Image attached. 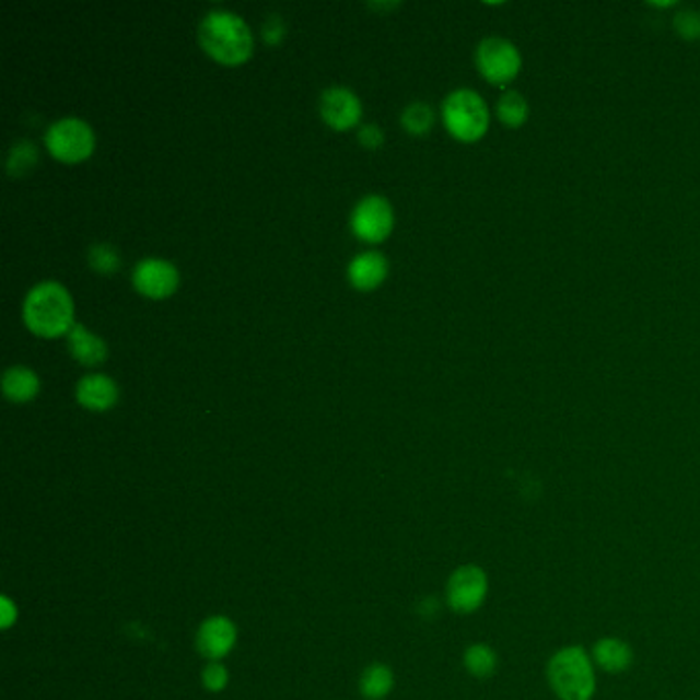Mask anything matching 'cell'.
<instances>
[{"label": "cell", "mask_w": 700, "mask_h": 700, "mask_svg": "<svg viewBox=\"0 0 700 700\" xmlns=\"http://www.w3.org/2000/svg\"><path fill=\"white\" fill-rule=\"evenodd\" d=\"M201 50L224 67H241L253 56L255 39L245 19L233 11H210L198 27Z\"/></svg>", "instance_id": "6da1fadb"}, {"label": "cell", "mask_w": 700, "mask_h": 700, "mask_svg": "<svg viewBox=\"0 0 700 700\" xmlns=\"http://www.w3.org/2000/svg\"><path fill=\"white\" fill-rule=\"evenodd\" d=\"M23 323L37 337L56 339L74 327V302L65 285L54 280L35 284L23 302Z\"/></svg>", "instance_id": "7a4b0ae2"}, {"label": "cell", "mask_w": 700, "mask_h": 700, "mask_svg": "<svg viewBox=\"0 0 700 700\" xmlns=\"http://www.w3.org/2000/svg\"><path fill=\"white\" fill-rule=\"evenodd\" d=\"M547 684L557 700H592L598 690V669L582 645H563L547 662Z\"/></svg>", "instance_id": "3957f363"}, {"label": "cell", "mask_w": 700, "mask_h": 700, "mask_svg": "<svg viewBox=\"0 0 700 700\" xmlns=\"http://www.w3.org/2000/svg\"><path fill=\"white\" fill-rule=\"evenodd\" d=\"M442 121L454 140L472 144L483 138L491 114L483 97L472 89L452 91L442 105Z\"/></svg>", "instance_id": "277c9868"}, {"label": "cell", "mask_w": 700, "mask_h": 700, "mask_svg": "<svg viewBox=\"0 0 700 700\" xmlns=\"http://www.w3.org/2000/svg\"><path fill=\"white\" fill-rule=\"evenodd\" d=\"M46 149L60 163H83L95 149V133L91 126L79 117H62L54 121L44 136Z\"/></svg>", "instance_id": "5b68a950"}, {"label": "cell", "mask_w": 700, "mask_h": 700, "mask_svg": "<svg viewBox=\"0 0 700 700\" xmlns=\"http://www.w3.org/2000/svg\"><path fill=\"white\" fill-rule=\"evenodd\" d=\"M475 67L485 81L493 86L514 83L522 70V54L505 37H485L475 51Z\"/></svg>", "instance_id": "8992f818"}, {"label": "cell", "mask_w": 700, "mask_h": 700, "mask_svg": "<svg viewBox=\"0 0 700 700\" xmlns=\"http://www.w3.org/2000/svg\"><path fill=\"white\" fill-rule=\"evenodd\" d=\"M489 594V578L483 568L467 563L452 571L446 584V604L452 612L467 617L477 612Z\"/></svg>", "instance_id": "52a82bcc"}, {"label": "cell", "mask_w": 700, "mask_h": 700, "mask_svg": "<svg viewBox=\"0 0 700 700\" xmlns=\"http://www.w3.org/2000/svg\"><path fill=\"white\" fill-rule=\"evenodd\" d=\"M350 224L351 231L360 241L370 245L383 243L395 226L393 206L383 196H366L351 210Z\"/></svg>", "instance_id": "ba28073f"}, {"label": "cell", "mask_w": 700, "mask_h": 700, "mask_svg": "<svg viewBox=\"0 0 700 700\" xmlns=\"http://www.w3.org/2000/svg\"><path fill=\"white\" fill-rule=\"evenodd\" d=\"M132 284L138 294L151 301H165L179 288V271L167 259L147 257L133 266Z\"/></svg>", "instance_id": "9c48e42d"}, {"label": "cell", "mask_w": 700, "mask_h": 700, "mask_svg": "<svg viewBox=\"0 0 700 700\" xmlns=\"http://www.w3.org/2000/svg\"><path fill=\"white\" fill-rule=\"evenodd\" d=\"M318 107H320L323 121L337 132L355 128L362 119V101L346 86H331L323 91Z\"/></svg>", "instance_id": "30bf717a"}, {"label": "cell", "mask_w": 700, "mask_h": 700, "mask_svg": "<svg viewBox=\"0 0 700 700\" xmlns=\"http://www.w3.org/2000/svg\"><path fill=\"white\" fill-rule=\"evenodd\" d=\"M236 643V627L229 617L206 618L196 634V648L201 657L218 662L222 657H226L233 651Z\"/></svg>", "instance_id": "8fae6325"}, {"label": "cell", "mask_w": 700, "mask_h": 700, "mask_svg": "<svg viewBox=\"0 0 700 700\" xmlns=\"http://www.w3.org/2000/svg\"><path fill=\"white\" fill-rule=\"evenodd\" d=\"M590 655L596 669L612 676L629 672L634 662L633 645L620 637H602L592 645Z\"/></svg>", "instance_id": "7c38bea8"}, {"label": "cell", "mask_w": 700, "mask_h": 700, "mask_svg": "<svg viewBox=\"0 0 700 700\" xmlns=\"http://www.w3.org/2000/svg\"><path fill=\"white\" fill-rule=\"evenodd\" d=\"M117 399H119V388L116 381L109 378L107 374H89L77 384V400L89 411H95V413L109 411Z\"/></svg>", "instance_id": "4fadbf2b"}, {"label": "cell", "mask_w": 700, "mask_h": 700, "mask_svg": "<svg viewBox=\"0 0 700 700\" xmlns=\"http://www.w3.org/2000/svg\"><path fill=\"white\" fill-rule=\"evenodd\" d=\"M388 276V261L378 250H364L355 255L348 266V280L360 292H370L383 284Z\"/></svg>", "instance_id": "5bb4252c"}, {"label": "cell", "mask_w": 700, "mask_h": 700, "mask_svg": "<svg viewBox=\"0 0 700 700\" xmlns=\"http://www.w3.org/2000/svg\"><path fill=\"white\" fill-rule=\"evenodd\" d=\"M68 351L81 366H101L107 360V343L91 334L81 323H74V327L68 334Z\"/></svg>", "instance_id": "9a60e30c"}, {"label": "cell", "mask_w": 700, "mask_h": 700, "mask_svg": "<svg viewBox=\"0 0 700 700\" xmlns=\"http://www.w3.org/2000/svg\"><path fill=\"white\" fill-rule=\"evenodd\" d=\"M39 376L32 368L11 366L2 376V393L13 402H30L39 393Z\"/></svg>", "instance_id": "2e32d148"}, {"label": "cell", "mask_w": 700, "mask_h": 700, "mask_svg": "<svg viewBox=\"0 0 700 700\" xmlns=\"http://www.w3.org/2000/svg\"><path fill=\"white\" fill-rule=\"evenodd\" d=\"M463 664L465 669L472 678L477 680H487L491 678L498 667H500V657H498V651L493 650L491 645L487 643H472L465 650L463 655Z\"/></svg>", "instance_id": "e0dca14e"}, {"label": "cell", "mask_w": 700, "mask_h": 700, "mask_svg": "<svg viewBox=\"0 0 700 700\" xmlns=\"http://www.w3.org/2000/svg\"><path fill=\"white\" fill-rule=\"evenodd\" d=\"M495 116L510 130L522 128L530 117V105L517 91H505L495 105Z\"/></svg>", "instance_id": "ac0fdd59"}, {"label": "cell", "mask_w": 700, "mask_h": 700, "mask_svg": "<svg viewBox=\"0 0 700 700\" xmlns=\"http://www.w3.org/2000/svg\"><path fill=\"white\" fill-rule=\"evenodd\" d=\"M395 686V674L388 666L372 664L360 678V692L370 700H383Z\"/></svg>", "instance_id": "d6986e66"}, {"label": "cell", "mask_w": 700, "mask_h": 700, "mask_svg": "<svg viewBox=\"0 0 700 700\" xmlns=\"http://www.w3.org/2000/svg\"><path fill=\"white\" fill-rule=\"evenodd\" d=\"M435 114L434 109L423 103V101H416L411 105H407L400 114V124L402 128L413 136H425L434 128Z\"/></svg>", "instance_id": "ffe728a7"}, {"label": "cell", "mask_w": 700, "mask_h": 700, "mask_svg": "<svg viewBox=\"0 0 700 700\" xmlns=\"http://www.w3.org/2000/svg\"><path fill=\"white\" fill-rule=\"evenodd\" d=\"M86 261L93 271H97L101 276H109L121 267V255L109 243H95L86 253Z\"/></svg>", "instance_id": "44dd1931"}, {"label": "cell", "mask_w": 700, "mask_h": 700, "mask_svg": "<svg viewBox=\"0 0 700 700\" xmlns=\"http://www.w3.org/2000/svg\"><path fill=\"white\" fill-rule=\"evenodd\" d=\"M37 163V149L30 140H19L13 144V149L9 152L7 159V171L13 177H21L25 173H30Z\"/></svg>", "instance_id": "7402d4cb"}, {"label": "cell", "mask_w": 700, "mask_h": 700, "mask_svg": "<svg viewBox=\"0 0 700 700\" xmlns=\"http://www.w3.org/2000/svg\"><path fill=\"white\" fill-rule=\"evenodd\" d=\"M674 32L686 42H699L700 39V13L695 9H682L674 18Z\"/></svg>", "instance_id": "603a6c76"}, {"label": "cell", "mask_w": 700, "mask_h": 700, "mask_svg": "<svg viewBox=\"0 0 700 700\" xmlns=\"http://www.w3.org/2000/svg\"><path fill=\"white\" fill-rule=\"evenodd\" d=\"M201 684L210 692H220L229 686V669L220 662H210L201 672Z\"/></svg>", "instance_id": "cb8c5ba5"}, {"label": "cell", "mask_w": 700, "mask_h": 700, "mask_svg": "<svg viewBox=\"0 0 700 700\" xmlns=\"http://www.w3.org/2000/svg\"><path fill=\"white\" fill-rule=\"evenodd\" d=\"M285 35L284 19L280 15H269L264 23V39L269 46H278Z\"/></svg>", "instance_id": "d4e9b609"}, {"label": "cell", "mask_w": 700, "mask_h": 700, "mask_svg": "<svg viewBox=\"0 0 700 700\" xmlns=\"http://www.w3.org/2000/svg\"><path fill=\"white\" fill-rule=\"evenodd\" d=\"M358 140H360V144H362L364 149H368V151H376V149H381L384 144V133L378 126L366 124V126L360 128Z\"/></svg>", "instance_id": "484cf974"}, {"label": "cell", "mask_w": 700, "mask_h": 700, "mask_svg": "<svg viewBox=\"0 0 700 700\" xmlns=\"http://www.w3.org/2000/svg\"><path fill=\"white\" fill-rule=\"evenodd\" d=\"M0 606H2L0 627L7 631V629H11V627L18 622V606H15V602L11 600L9 596H2V598H0Z\"/></svg>", "instance_id": "4316f807"}]
</instances>
